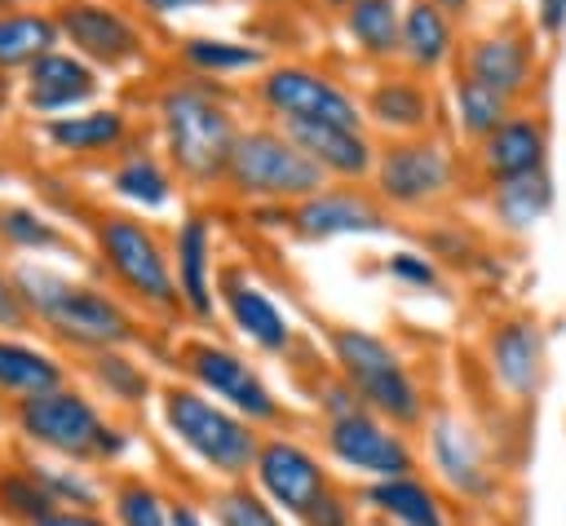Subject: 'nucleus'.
<instances>
[{
  "label": "nucleus",
  "mask_w": 566,
  "mask_h": 526,
  "mask_svg": "<svg viewBox=\"0 0 566 526\" xmlns=\"http://www.w3.org/2000/svg\"><path fill=\"white\" fill-rule=\"evenodd\" d=\"M35 526H111V517L102 508H57Z\"/></svg>",
  "instance_id": "43"
},
{
  "label": "nucleus",
  "mask_w": 566,
  "mask_h": 526,
  "mask_svg": "<svg viewBox=\"0 0 566 526\" xmlns=\"http://www.w3.org/2000/svg\"><path fill=\"white\" fill-rule=\"evenodd\" d=\"M27 469L57 508H106V473H97L88 464L49 460V455L27 460Z\"/></svg>",
  "instance_id": "35"
},
{
  "label": "nucleus",
  "mask_w": 566,
  "mask_h": 526,
  "mask_svg": "<svg viewBox=\"0 0 566 526\" xmlns=\"http://www.w3.org/2000/svg\"><path fill=\"white\" fill-rule=\"evenodd\" d=\"M62 44L84 57L97 75H124L150 62V35L128 4L115 0H62L53 9Z\"/></svg>",
  "instance_id": "13"
},
{
  "label": "nucleus",
  "mask_w": 566,
  "mask_h": 526,
  "mask_svg": "<svg viewBox=\"0 0 566 526\" xmlns=\"http://www.w3.org/2000/svg\"><path fill=\"white\" fill-rule=\"evenodd\" d=\"M248 482L274 504L292 526H358V499L340 473L292 429L261 433Z\"/></svg>",
  "instance_id": "4"
},
{
  "label": "nucleus",
  "mask_w": 566,
  "mask_h": 526,
  "mask_svg": "<svg viewBox=\"0 0 566 526\" xmlns=\"http://www.w3.org/2000/svg\"><path fill=\"white\" fill-rule=\"evenodd\" d=\"M172 367H177V380H186L199 393L217 398L221 407H230L234 415H243L261 433L287 429V420H292L287 402L274 393V385L261 376V367L243 349H234L226 340L186 336V340L172 345Z\"/></svg>",
  "instance_id": "9"
},
{
  "label": "nucleus",
  "mask_w": 566,
  "mask_h": 526,
  "mask_svg": "<svg viewBox=\"0 0 566 526\" xmlns=\"http://www.w3.org/2000/svg\"><path fill=\"white\" fill-rule=\"evenodd\" d=\"M168 526H212V517H208V508H203L199 499L172 495V522H168Z\"/></svg>",
  "instance_id": "45"
},
{
  "label": "nucleus",
  "mask_w": 566,
  "mask_h": 526,
  "mask_svg": "<svg viewBox=\"0 0 566 526\" xmlns=\"http://www.w3.org/2000/svg\"><path fill=\"white\" fill-rule=\"evenodd\" d=\"M363 115L389 137H420L433 128V97L411 71H394L367 84Z\"/></svg>",
  "instance_id": "25"
},
{
  "label": "nucleus",
  "mask_w": 566,
  "mask_h": 526,
  "mask_svg": "<svg viewBox=\"0 0 566 526\" xmlns=\"http://www.w3.org/2000/svg\"><path fill=\"white\" fill-rule=\"evenodd\" d=\"M84 380L88 393L97 402H106V411H142L146 402H155V376L150 367L133 354V349H97L84 354Z\"/></svg>",
  "instance_id": "26"
},
{
  "label": "nucleus",
  "mask_w": 566,
  "mask_h": 526,
  "mask_svg": "<svg viewBox=\"0 0 566 526\" xmlns=\"http://www.w3.org/2000/svg\"><path fill=\"white\" fill-rule=\"evenodd\" d=\"M221 186L248 203V208H292L305 194L323 190L327 177L310 164V155L270 119V124H243L226 164Z\"/></svg>",
  "instance_id": "8"
},
{
  "label": "nucleus",
  "mask_w": 566,
  "mask_h": 526,
  "mask_svg": "<svg viewBox=\"0 0 566 526\" xmlns=\"http://www.w3.org/2000/svg\"><path fill=\"white\" fill-rule=\"evenodd\" d=\"M111 526H168L172 522V495L155 486L137 469L106 473V508Z\"/></svg>",
  "instance_id": "32"
},
{
  "label": "nucleus",
  "mask_w": 566,
  "mask_h": 526,
  "mask_svg": "<svg viewBox=\"0 0 566 526\" xmlns=\"http://www.w3.org/2000/svg\"><path fill=\"white\" fill-rule=\"evenodd\" d=\"M323 336H327L332 371L349 385V393L367 411H376L380 420L407 433L429 420V398L394 340H385L371 327H354V323H332Z\"/></svg>",
  "instance_id": "7"
},
{
  "label": "nucleus",
  "mask_w": 566,
  "mask_h": 526,
  "mask_svg": "<svg viewBox=\"0 0 566 526\" xmlns=\"http://www.w3.org/2000/svg\"><path fill=\"white\" fill-rule=\"evenodd\" d=\"M473 164H478L486 186L509 181V177H526V172H544L548 168V124L531 111H513L500 128H491L473 146Z\"/></svg>",
  "instance_id": "22"
},
{
  "label": "nucleus",
  "mask_w": 566,
  "mask_h": 526,
  "mask_svg": "<svg viewBox=\"0 0 566 526\" xmlns=\"http://www.w3.org/2000/svg\"><path fill=\"white\" fill-rule=\"evenodd\" d=\"M460 75L478 80L482 88L509 97L513 106L535 88V44L531 35H522L517 27H491L482 35H473L464 49H460Z\"/></svg>",
  "instance_id": "19"
},
{
  "label": "nucleus",
  "mask_w": 566,
  "mask_h": 526,
  "mask_svg": "<svg viewBox=\"0 0 566 526\" xmlns=\"http://www.w3.org/2000/svg\"><path fill=\"white\" fill-rule=\"evenodd\" d=\"M217 309L234 327L239 340H248L265 358H287L296 349V327L283 314V305L270 296L265 283L243 261H230L217 270Z\"/></svg>",
  "instance_id": "15"
},
{
  "label": "nucleus",
  "mask_w": 566,
  "mask_h": 526,
  "mask_svg": "<svg viewBox=\"0 0 566 526\" xmlns=\"http://www.w3.org/2000/svg\"><path fill=\"white\" fill-rule=\"evenodd\" d=\"M13 287L31 314L53 340H62L75 354H97V349H150V327L146 318L106 283L75 278L49 265H18L9 270Z\"/></svg>",
  "instance_id": "1"
},
{
  "label": "nucleus",
  "mask_w": 566,
  "mask_h": 526,
  "mask_svg": "<svg viewBox=\"0 0 566 526\" xmlns=\"http://www.w3.org/2000/svg\"><path fill=\"white\" fill-rule=\"evenodd\" d=\"M212 526H292L274 504H265V495L252 482H221L208 491L203 499Z\"/></svg>",
  "instance_id": "37"
},
{
  "label": "nucleus",
  "mask_w": 566,
  "mask_h": 526,
  "mask_svg": "<svg viewBox=\"0 0 566 526\" xmlns=\"http://www.w3.org/2000/svg\"><path fill=\"white\" fill-rule=\"evenodd\" d=\"M0 513L18 526H35L49 513H57V504L44 495V486L31 477V469H4L0 473Z\"/></svg>",
  "instance_id": "39"
},
{
  "label": "nucleus",
  "mask_w": 566,
  "mask_h": 526,
  "mask_svg": "<svg viewBox=\"0 0 566 526\" xmlns=\"http://www.w3.org/2000/svg\"><path fill=\"white\" fill-rule=\"evenodd\" d=\"M455 57V22L429 0H402L398 62L411 75H433Z\"/></svg>",
  "instance_id": "28"
},
{
  "label": "nucleus",
  "mask_w": 566,
  "mask_h": 526,
  "mask_svg": "<svg viewBox=\"0 0 566 526\" xmlns=\"http://www.w3.org/2000/svg\"><path fill=\"white\" fill-rule=\"evenodd\" d=\"M155 111V128H159V150L172 168V177H181L195 190H217L239 137V115L230 106V97L212 84V80H168L155 88L150 97Z\"/></svg>",
  "instance_id": "2"
},
{
  "label": "nucleus",
  "mask_w": 566,
  "mask_h": 526,
  "mask_svg": "<svg viewBox=\"0 0 566 526\" xmlns=\"http://www.w3.org/2000/svg\"><path fill=\"white\" fill-rule=\"evenodd\" d=\"M283 225L305 243H327V239H340V234H389L394 230L389 208L376 194H367L358 186H345V181H327L323 190L283 208Z\"/></svg>",
  "instance_id": "16"
},
{
  "label": "nucleus",
  "mask_w": 566,
  "mask_h": 526,
  "mask_svg": "<svg viewBox=\"0 0 566 526\" xmlns=\"http://www.w3.org/2000/svg\"><path fill=\"white\" fill-rule=\"evenodd\" d=\"M0 239L9 248H18V252H35V256L71 252V234L57 221H49L44 212L27 208V203H4L0 208Z\"/></svg>",
  "instance_id": "38"
},
{
  "label": "nucleus",
  "mask_w": 566,
  "mask_h": 526,
  "mask_svg": "<svg viewBox=\"0 0 566 526\" xmlns=\"http://www.w3.org/2000/svg\"><path fill=\"white\" fill-rule=\"evenodd\" d=\"M318 446L323 460L340 473L363 482H385V477H402V473H420V451L407 438V429L380 420L367 407L340 411L332 420L318 424Z\"/></svg>",
  "instance_id": "10"
},
{
  "label": "nucleus",
  "mask_w": 566,
  "mask_h": 526,
  "mask_svg": "<svg viewBox=\"0 0 566 526\" xmlns=\"http://www.w3.org/2000/svg\"><path fill=\"white\" fill-rule=\"evenodd\" d=\"M305 155L310 164L327 177V181H363L371 177L376 164V141L367 137V128H345V124H279Z\"/></svg>",
  "instance_id": "23"
},
{
  "label": "nucleus",
  "mask_w": 566,
  "mask_h": 526,
  "mask_svg": "<svg viewBox=\"0 0 566 526\" xmlns=\"http://www.w3.org/2000/svg\"><path fill=\"white\" fill-rule=\"evenodd\" d=\"M13 4H18V0H0V9H13Z\"/></svg>",
  "instance_id": "48"
},
{
  "label": "nucleus",
  "mask_w": 566,
  "mask_h": 526,
  "mask_svg": "<svg viewBox=\"0 0 566 526\" xmlns=\"http://www.w3.org/2000/svg\"><path fill=\"white\" fill-rule=\"evenodd\" d=\"M97 93H102V75L71 49H53V53L35 57L22 75V102H27V111H35L44 119L84 111L97 102Z\"/></svg>",
  "instance_id": "21"
},
{
  "label": "nucleus",
  "mask_w": 566,
  "mask_h": 526,
  "mask_svg": "<svg viewBox=\"0 0 566 526\" xmlns=\"http://www.w3.org/2000/svg\"><path fill=\"white\" fill-rule=\"evenodd\" d=\"M66 380H71V376H66V362H62L53 349L0 332V393H4L9 402L49 393V389H57V385H66Z\"/></svg>",
  "instance_id": "30"
},
{
  "label": "nucleus",
  "mask_w": 566,
  "mask_h": 526,
  "mask_svg": "<svg viewBox=\"0 0 566 526\" xmlns=\"http://www.w3.org/2000/svg\"><path fill=\"white\" fill-rule=\"evenodd\" d=\"M93 230V256L111 292H119L142 318L155 323H177L181 318V296L172 283V261L168 243L159 230L133 212L106 208L88 221Z\"/></svg>",
  "instance_id": "6"
},
{
  "label": "nucleus",
  "mask_w": 566,
  "mask_h": 526,
  "mask_svg": "<svg viewBox=\"0 0 566 526\" xmlns=\"http://www.w3.org/2000/svg\"><path fill=\"white\" fill-rule=\"evenodd\" d=\"M168 261H172V283L181 296V314L195 323H212L217 314V230L212 217L190 208L172 239H168Z\"/></svg>",
  "instance_id": "18"
},
{
  "label": "nucleus",
  "mask_w": 566,
  "mask_h": 526,
  "mask_svg": "<svg viewBox=\"0 0 566 526\" xmlns=\"http://www.w3.org/2000/svg\"><path fill=\"white\" fill-rule=\"evenodd\" d=\"M27 327H31V314H27V305L13 287V274L0 270V332L9 336V332H27Z\"/></svg>",
  "instance_id": "42"
},
{
  "label": "nucleus",
  "mask_w": 566,
  "mask_h": 526,
  "mask_svg": "<svg viewBox=\"0 0 566 526\" xmlns=\"http://www.w3.org/2000/svg\"><path fill=\"white\" fill-rule=\"evenodd\" d=\"M106 186L115 199H124L137 212H159L177 194V177H172L168 159L146 146H124L106 168Z\"/></svg>",
  "instance_id": "27"
},
{
  "label": "nucleus",
  "mask_w": 566,
  "mask_h": 526,
  "mask_svg": "<svg viewBox=\"0 0 566 526\" xmlns=\"http://www.w3.org/2000/svg\"><path fill=\"white\" fill-rule=\"evenodd\" d=\"M340 27L358 57L367 62H398V35H402V0H358L340 13Z\"/></svg>",
  "instance_id": "33"
},
{
  "label": "nucleus",
  "mask_w": 566,
  "mask_h": 526,
  "mask_svg": "<svg viewBox=\"0 0 566 526\" xmlns=\"http://www.w3.org/2000/svg\"><path fill=\"white\" fill-rule=\"evenodd\" d=\"M172 62L181 66V75L195 80H230V75H261L265 49L248 44V40H226V35H181L172 44Z\"/></svg>",
  "instance_id": "29"
},
{
  "label": "nucleus",
  "mask_w": 566,
  "mask_h": 526,
  "mask_svg": "<svg viewBox=\"0 0 566 526\" xmlns=\"http://www.w3.org/2000/svg\"><path fill=\"white\" fill-rule=\"evenodd\" d=\"M517 106L509 102V97H500V93H491V88H482L478 80H469V75H451V115H455V128L478 146L491 128H500L509 115H513Z\"/></svg>",
  "instance_id": "36"
},
{
  "label": "nucleus",
  "mask_w": 566,
  "mask_h": 526,
  "mask_svg": "<svg viewBox=\"0 0 566 526\" xmlns=\"http://www.w3.org/2000/svg\"><path fill=\"white\" fill-rule=\"evenodd\" d=\"M354 499H358V513L371 517L376 526H455L447 495L424 473L363 482L354 486Z\"/></svg>",
  "instance_id": "20"
},
{
  "label": "nucleus",
  "mask_w": 566,
  "mask_h": 526,
  "mask_svg": "<svg viewBox=\"0 0 566 526\" xmlns=\"http://www.w3.org/2000/svg\"><path fill=\"white\" fill-rule=\"evenodd\" d=\"M482 358H486L495 389L509 402H535L544 371H548V336L531 314H509L491 323L482 340Z\"/></svg>",
  "instance_id": "17"
},
{
  "label": "nucleus",
  "mask_w": 566,
  "mask_h": 526,
  "mask_svg": "<svg viewBox=\"0 0 566 526\" xmlns=\"http://www.w3.org/2000/svg\"><path fill=\"white\" fill-rule=\"evenodd\" d=\"M535 27L548 40H557L566 31V0H535Z\"/></svg>",
  "instance_id": "44"
},
{
  "label": "nucleus",
  "mask_w": 566,
  "mask_h": 526,
  "mask_svg": "<svg viewBox=\"0 0 566 526\" xmlns=\"http://www.w3.org/2000/svg\"><path fill=\"white\" fill-rule=\"evenodd\" d=\"M265 4H296V0H265Z\"/></svg>",
  "instance_id": "49"
},
{
  "label": "nucleus",
  "mask_w": 566,
  "mask_h": 526,
  "mask_svg": "<svg viewBox=\"0 0 566 526\" xmlns=\"http://www.w3.org/2000/svg\"><path fill=\"white\" fill-rule=\"evenodd\" d=\"M429 4H438V9H442L451 22H455V18H464V13L473 9V0H429Z\"/></svg>",
  "instance_id": "46"
},
{
  "label": "nucleus",
  "mask_w": 566,
  "mask_h": 526,
  "mask_svg": "<svg viewBox=\"0 0 566 526\" xmlns=\"http://www.w3.org/2000/svg\"><path fill=\"white\" fill-rule=\"evenodd\" d=\"M385 274L398 283V287H407V292H442V270H438V261L429 256V252H416V248H398V252H389L385 256Z\"/></svg>",
  "instance_id": "40"
},
{
  "label": "nucleus",
  "mask_w": 566,
  "mask_h": 526,
  "mask_svg": "<svg viewBox=\"0 0 566 526\" xmlns=\"http://www.w3.org/2000/svg\"><path fill=\"white\" fill-rule=\"evenodd\" d=\"M323 4H327V9H332V13H345V9H354V4H358V0H323Z\"/></svg>",
  "instance_id": "47"
},
{
  "label": "nucleus",
  "mask_w": 566,
  "mask_h": 526,
  "mask_svg": "<svg viewBox=\"0 0 566 526\" xmlns=\"http://www.w3.org/2000/svg\"><path fill=\"white\" fill-rule=\"evenodd\" d=\"M44 141L75 159H88V155L115 159L133 141V115L124 106H84L71 115H53L44 119Z\"/></svg>",
  "instance_id": "24"
},
{
  "label": "nucleus",
  "mask_w": 566,
  "mask_h": 526,
  "mask_svg": "<svg viewBox=\"0 0 566 526\" xmlns=\"http://www.w3.org/2000/svg\"><path fill=\"white\" fill-rule=\"evenodd\" d=\"M420 429H424V455H429L438 486H447L464 504H486L500 495V473L486 455V442L464 415L429 411Z\"/></svg>",
  "instance_id": "14"
},
{
  "label": "nucleus",
  "mask_w": 566,
  "mask_h": 526,
  "mask_svg": "<svg viewBox=\"0 0 566 526\" xmlns=\"http://www.w3.org/2000/svg\"><path fill=\"white\" fill-rule=\"evenodd\" d=\"M155 415L164 438L212 482H248L256 446H261V429L248 424L243 415H234L230 407H221L217 398L199 393L186 380H168L155 389Z\"/></svg>",
  "instance_id": "5"
},
{
  "label": "nucleus",
  "mask_w": 566,
  "mask_h": 526,
  "mask_svg": "<svg viewBox=\"0 0 566 526\" xmlns=\"http://www.w3.org/2000/svg\"><path fill=\"white\" fill-rule=\"evenodd\" d=\"M212 4H226V0H128V9L150 22H168V18H181L195 9H212Z\"/></svg>",
  "instance_id": "41"
},
{
  "label": "nucleus",
  "mask_w": 566,
  "mask_h": 526,
  "mask_svg": "<svg viewBox=\"0 0 566 526\" xmlns=\"http://www.w3.org/2000/svg\"><path fill=\"white\" fill-rule=\"evenodd\" d=\"M455 190V150L433 137H389L385 146H376V164H371V194L389 208V212H424L433 203H442Z\"/></svg>",
  "instance_id": "12"
},
{
  "label": "nucleus",
  "mask_w": 566,
  "mask_h": 526,
  "mask_svg": "<svg viewBox=\"0 0 566 526\" xmlns=\"http://www.w3.org/2000/svg\"><path fill=\"white\" fill-rule=\"evenodd\" d=\"M62 44L57 18L44 9H0V71L31 66L35 57L53 53Z\"/></svg>",
  "instance_id": "34"
},
{
  "label": "nucleus",
  "mask_w": 566,
  "mask_h": 526,
  "mask_svg": "<svg viewBox=\"0 0 566 526\" xmlns=\"http://www.w3.org/2000/svg\"><path fill=\"white\" fill-rule=\"evenodd\" d=\"M252 97L274 124H345V128L367 124L363 97L345 88L336 75L305 62H270L252 80Z\"/></svg>",
  "instance_id": "11"
},
{
  "label": "nucleus",
  "mask_w": 566,
  "mask_h": 526,
  "mask_svg": "<svg viewBox=\"0 0 566 526\" xmlns=\"http://www.w3.org/2000/svg\"><path fill=\"white\" fill-rule=\"evenodd\" d=\"M553 199H557V190H553L548 168L526 172V177H509V181H491V190H486L491 221L504 234H531L553 212Z\"/></svg>",
  "instance_id": "31"
},
{
  "label": "nucleus",
  "mask_w": 566,
  "mask_h": 526,
  "mask_svg": "<svg viewBox=\"0 0 566 526\" xmlns=\"http://www.w3.org/2000/svg\"><path fill=\"white\" fill-rule=\"evenodd\" d=\"M13 429L40 455L88 464L97 473L124 469V460L137 446V433L119 415H111L84 385H71V380L49 393L13 402Z\"/></svg>",
  "instance_id": "3"
}]
</instances>
